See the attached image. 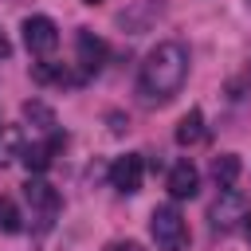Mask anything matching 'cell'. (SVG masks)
I'll list each match as a JSON object with an SVG mask.
<instances>
[{
    "label": "cell",
    "mask_w": 251,
    "mask_h": 251,
    "mask_svg": "<svg viewBox=\"0 0 251 251\" xmlns=\"http://www.w3.org/2000/svg\"><path fill=\"white\" fill-rule=\"evenodd\" d=\"M247 196L243 192H235V188H220V196L212 200V208H208V220H212V227L216 231H231L239 220H247Z\"/></svg>",
    "instance_id": "4"
},
{
    "label": "cell",
    "mask_w": 251,
    "mask_h": 251,
    "mask_svg": "<svg viewBox=\"0 0 251 251\" xmlns=\"http://www.w3.org/2000/svg\"><path fill=\"white\" fill-rule=\"evenodd\" d=\"M161 12H165V0H137L129 12H122V16H118V24H122L126 31H133V35H137V31H145Z\"/></svg>",
    "instance_id": "10"
},
{
    "label": "cell",
    "mask_w": 251,
    "mask_h": 251,
    "mask_svg": "<svg viewBox=\"0 0 251 251\" xmlns=\"http://www.w3.org/2000/svg\"><path fill=\"white\" fill-rule=\"evenodd\" d=\"M20 114H24L35 129H43V133H51V129H55V110H51L47 102H39V98H27V102L20 106Z\"/></svg>",
    "instance_id": "14"
},
{
    "label": "cell",
    "mask_w": 251,
    "mask_h": 251,
    "mask_svg": "<svg viewBox=\"0 0 251 251\" xmlns=\"http://www.w3.org/2000/svg\"><path fill=\"white\" fill-rule=\"evenodd\" d=\"M8 55H12V43H8V35L0 31V59H8Z\"/></svg>",
    "instance_id": "17"
},
{
    "label": "cell",
    "mask_w": 251,
    "mask_h": 251,
    "mask_svg": "<svg viewBox=\"0 0 251 251\" xmlns=\"http://www.w3.org/2000/svg\"><path fill=\"white\" fill-rule=\"evenodd\" d=\"M20 227H24V216H20L16 200H12V196H0V231H4V235H16Z\"/></svg>",
    "instance_id": "15"
},
{
    "label": "cell",
    "mask_w": 251,
    "mask_h": 251,
    "mask_svg": "<svg viewBox=\"0 0 251 251\" xmlns=\"http://www.w3.org/2000/svg\"><path fill=\"white\" fill-rule=\"evenodd\" d=\"M24 200H27L31 220H35L39 227H51V224H55V216H59V208H63L59 192H55L47 180H39V176H31V180L24 184Z\"/></svg>",
    "instance_id": "3"
},
{
    "label": "cell",
    "mask_w": 251,
    "mask_h": 251,
    "mask_svg": "<svg viewBox=\"0 0 251 251\" xmlns=\"http://www.w3.org/2000/svg\"><path fill=\"white\" fill-rule=\"evenodd\" d=\"M24 43L31 55H51L59 47V27L51 16H27L24 20Z\"/></svg>",
    "instance_id": "5"
},
{
    "label": "cell",
    "mask_w": 251,
    "mask_h": 251,
    "mask_svg": "<svg viewBox=\"0 0 251 251\" xmlns=\"http://www.w3.org/2000/svg\"><path fill=\"white\" fill-rule=\"evenodd\" d=\"M149 235H153V243H157L161 251H188V239H192L184 216H180L173 204L153 208V216H149Z\"/></svg>",
    "instance_id": "2"
},
{
    "label": "cell",
    "mask_w": 251,
    "mask_h": 251,
    "mask_svg": "<svg viewBox=\"0 0 251 251\" xmlns=\"http://www.w3.org/2000/svg\"><path fill=\"white\" fill-rule=\"evenodd\" d=\"M188 47L180 43V39H165V43H157L149 55H145V63H141V75H137V94H141V102L145 106H169L180 90H184V82H188Z\"/></svg>",
    "instance_id": "1"
},
{
    "label": "cell",
    "mask_w": 251,
    "mask_h": 251,
    "mask_svg": "<svg viewBox=\"0 0 251 251\" xmlns=\"http://www.w3.org/2000/svg\"><path fill=\"white\" fill-rule=\"evenodd\" d=\"M141 176H145V161H141L137 153H126V157H118V161L110 165V184H114L122 196H133V192L141 188Z\"/></svg>",
    "instance_id": "6"
},
{
    "label": "cell",
    "mask_w": 251,
    "mask_h": 251,
    "mask_svg": "<svg viewBox=\"0 0 251 251\" xmlns=\"http://www.w3.org/2000/svg\"><path fill=\"white\" fill-rule=\"evenodd\" d=\"M200 192V169L192 161H176L169 169V196L173 200H192Z\"/></svg>",
    "instance_id": "8"
},
{
    "label": "cell",
    "mask_w": 251,
    "mask_h": 251,
    "mask_svg": "<svg viewBox=\"0 0 251 251\" xmlns=\"http://www.w3.org/2000/svg\"><path fill=\"white\" fill-rule=\"evenodd\" d=\"M82 4H102V0H82Z\"/></svg>",
    "instance_id": "19"
},
{
    "label": "cell",
    "mask_w": 251,
    "mask_h": 251,
    "mask_svg": "<svg viewBox=\"0 0 251 251\" xmlns=\"http://www.w3.org/2000/svg\"><path fill=\"white\" fill-rule=\"evenodd\" d=\"M63 145H67V137L51 129L47 141H31V145H24V157H20V161L27 165V173H47L51 161H55V153H59Z\"/></svg>",
    "instance_id": "7"
},
{
    "label": "cell",
    "mask_w": 251,
    "mask_h": 251,
    "mask_svg": "<svg viewBox=\"0 0 251 251\" xmlns=\"http://www.w3.org/2000/svg\"><path fill=\"white\" fill-rule=\"evenodd\" d=\"M239 173H243V161H239L235 153H220V157L212 161V180H216L220 188H231V184L239 180Z\"/></svg>",
    "instance_id": "12"
},
{
    "label": "cell",
    "mask_w": 251,
    "mask_h": 251,
    "mask_svg": "<svg viewBox=\"0 0 251 251\" xmlns=\"http://www.w3.org/2000/svg\"><path fill=\"white\" fill-rule=\"evenodd\" d=\"M243 231H247V239H251V212H247V220H243Z\"/></svg>",
    "instance_id": "18"
},
{
    "label": "cell",
    "mask_w": 251,
    "mask_h": 251,
    "mask_svg": "<svg viewBox=\"0 0 251 251\" xmlns=\"http://www.w3.org/2000/svg\"><path fill=\"white\" fill-rule=\"evenodd\" d=\"M24 157V129L20 126H0V169Z\"/></svg>",
    "instance_id": "13"
},
{
    "label": "cell",
    "mask_w": 251,
    "mask_h": 251,
    "mask_svg": "<svg viewBox=\"0 0 251 251\" xmlns=\"http://www.w3.org/2000/svg\"><path fill=\"white\" fill-rule=\"evenodd\" d=\"M208 133H204V114L200 110H188L180 122H176V145H200Z\"/></svg>",
    "instance_id": "11"
},
{
    "label": "cell",
    "mask_w": 251,
    "mask_h": 251,
    "mask_svg": "<svg viewBox=\"0 0 251 251\" xmlns=\"http://www.w3.org/2000/svg\"><path fill=\"white\" fill-rule=\"evenodd\" d=\"M106 251H141V243H133V239H114Z\"/></svg>",
    "instance_id": "16"
},
{
    "label": "cell",
    "mask_w": 251,
    "mask_h": 251,
    "mask_svg": "<svg viewBox=\"0 0 251 251\" xmlns=\"http://www.w3.org/2000/svg\"><path fill=\"white\" fill-rule=\"evenodd\" d=\"M75 47H78V67H82L86 75H94V71L106 63V43H102V39H98L90 27H78Z\"/></svg>",
    "instance_id": "9"
}]
</instances>
